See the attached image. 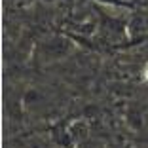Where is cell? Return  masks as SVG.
I'll list each match as a JSON object with an SVG mask.
<instances>
[{"label": "cell", "mask_w": 148, "mask_h": 148, "mask_svg": "<svg viewBox=\"0 0 148 148\" xmlns=\"http://www.w3.org/2000/svg\"><path fill=\"white\" fill-rule=\"evenodd\" d=\"M144 78L148 80V65H146V70H144Z\"/></svg>", "instance_id": "1"}]
</instances>
